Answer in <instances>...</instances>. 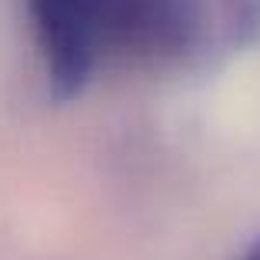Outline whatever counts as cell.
<instances>
[{"mask_svg": "<svg viewBox=\"0 0 260 260\" xmlns=\"http://www.w3.org/2000/svg\"><path fill=\"white\" fill-rule=\"evenodd\" d=\"M107 54L177 60L193 50L204 27L200 0H100Z\"/></svg>", "mask_w": 260, "mask_h": 260, "instance_id": "7a4b0ae2", "label": "cell"}, {"mask_svg": "<svg viewBox=\"0 0 260 260\" xmlns=\"http://www.w3.org/2000/svg\"><path fill=\"white\" fill-rule=\"evenodd\" d=\"M240 260H260V240H253V244L247 247V253H244Z\"/></svg>", "mask_w": 260, "mask_h": 260, "instance_id": "277c9868", "label": "cell"}, {"mask_svg": "<svg viewBox=\"0 0 260 260\" xmlns=\"http://www.w3.org/2000/svg\"><path fill=\"white\" fill-rule=\"evenodd\" d=\"M23 4L30 14L54 97L67 100L80 93L100 54H107L100 0H23Z\"/></svg>", "mask_w": 260, "mask_h": 260, "instance_id": "6da1fadb", "label": "cell"}, {"mask_svg": "<svg viewBox=\"0 0 260 260\" xmlns=\"http://www.w3.org/2000/svg\"><path fill=\"white\" fill-rule=\"evenodd\" d=\"M223 17L237 44L260 37V0H223Z\"/></svg>", "mask_w": 260, "mask_h": 260, "instance_id": "3957f363", "label": "cell"}]
</instances>
